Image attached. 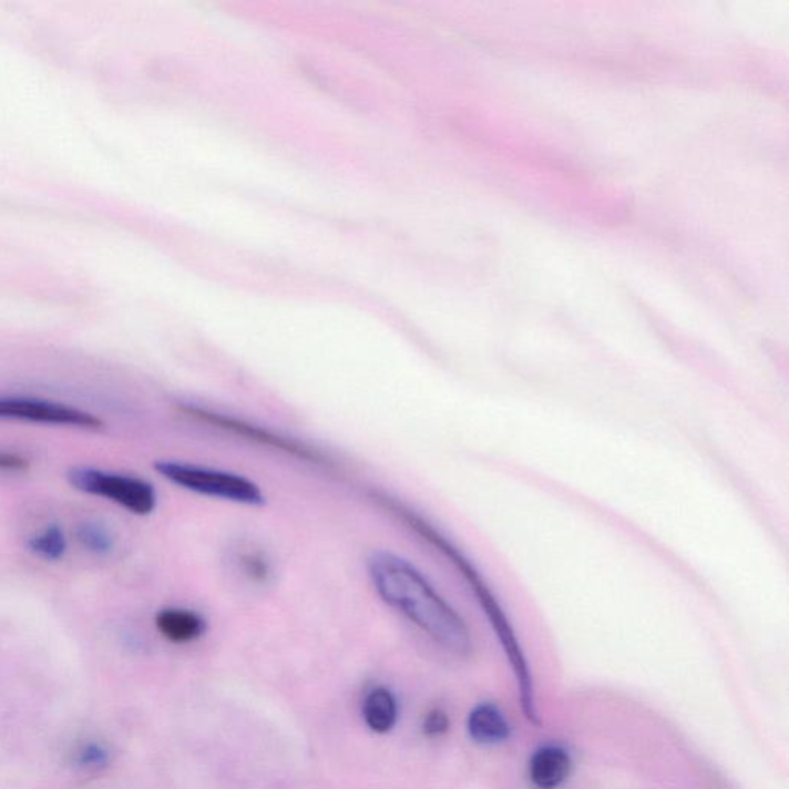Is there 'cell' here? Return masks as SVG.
Masks as SVG:
<instances>
[{"mask_svg": "<svg viewBox=\"0 0 789 789\" xmlns=\"http://www.w3.org/2000/svg\"><path fill=\"white\" fill-rule=\"evenodd\" d=\"M30 465V460L21 453L0 451V472H27Z\"/></svg>", "mask_w": 789, "mask_h": 789, "instance_id": "cell-14", "label": "cell"}, {"mask_svg": "<svg viewBox=\"0 0 789 789\" xmlns=\"http://www.w3.org/2000/svg\"><path fill=\"white\" fill-rule=\"evenodd\" d=\"M451 728V720H449L448 714L441 711V709H432L424 717L423 721V732L428 737H441Z\"/></svg>", "mask_w": 789, "mask_h": 789, "instance_id": "cell-13", "label": "cell"}, {"mask_svg": "<svg viewBox=\"0 0 789 789\" xmlns=\"http://www.w3.org/2000/svg\"><path fill=\"white\" fill-rule=\"evenodd\" d=\"M0 420L85 430H99L104 426L101 418L86 410L31 397H0Z\"/></svg>", "mask_w": 789, "mask_h": 789, "instance_id": "cell-4", "label": "cell"}, {"mask_svg": "<svg viewBox=\"0 0 789 789\" xmlns=\"http://www.w3.org/2000/svg\"><path fill=\"white\" fill-rule=\"evenodd\" d=\"M66 480L76 491L112 501L133 515H152L157 508L155 486L140 477L78 465L66 472Z\"/></svg>", "mask_w": 789, "mask_h": 789, "instance_id": "cell-3", "label": "cell"}, {"mask_svg": "<svg viewBox=\"0 0 789 789\" xmlns=\"http://www.w3.org/2000/svg\"><path fill=\"white\" fill-rule=\"evenodd\" d=\"M27 550H29L34 557L43 560V562H59V560L65 557L66 550H69V542H66L64 529L59 526V524H50L49 527L43 529L39 534L31 536L29 542H27Z\"/></svg>", "mask_w": 789, "mask_h": 789, "instance_id": "cell-11", "label": "cell"}, {"mask_svg": "<svg viewBox=\"0 0 789 789\" xmlns=\"http://www.w3.org/2000/svg\"><path fill=\"white\" fill-rule=\"evenodd\" d=\"M155 625L165 641L175 645L199 641L207 633L204 615L187 607H164L156 614Z\"/></svg>", "mask_w": 789, "mask_h": 789, "instance_id": "cell-7", "label": "cell"}, {"mask_svg": "<svg viewBox=\"0 0 789 789\" xmlns=\"http://www.w3.org/2000/svg\"><path fill=\"white\" fill-rule=\"evenodd\" d=\"M572 757L560 745H544L529 759V780L536 789H559L570 779Z\"/></svg>", "mask_w": 789, "mask_h": 789, "instance_id": "cell-6", "label": "cell"}, {"mask_svg": "<svg viewBox=\"0 0 789 789\" xmlns=\"http://www.w3.org/2000/svg\"><path fill=\"white\" fill-rule=\"evenodd\" d=\"M183 412L185 416L203 421V423L226 430V432L232 433V436L246 438V440H250L252 443L275 449L276 452L286 453V455L295 457V459L309 461V463L314 464H322V461H325V457H322L321 453L311 451L310 448L299 443V441L276 436L271 430L264 429L262 426L247 423V421L239 420V418L221 413L218 410H211L196 404H184Z\"/></svg>", "mask_w": 789, "mask_h": 789, "instance_id": "cell-5", "label": "cell"}, {"mask_svg": "<svg viewBox=\"0 0 789 789\" xmlns=\"http://www.w3.org/2000/svg\"><path fill=\"white\" fill-rule=\"evenodd\" d=\"M76 540L85 551L92 552L94 555L112 554L114 550V536L101 523L85 522L76 527Z\"/></svg>", "mask_w": 789, "mask_h": 789, "instance_id": "cell-12", "label": "cell"}, {"mask_svg": "<svg viewBox=\"0 0 789 789\" xmlns=\"http://www.w3.org/2000/svg\"><path fill=\"white\" fill-rule=\"evenodd\" d=\"M468 734L475 744L492 747L511 739L512 726L499 705L483 701L469 713Z\"/></svg>", "mask_w": 789, "mask_h": 789, "instance_id": "cell-8", "label": "cell"}, {"mask_svg": "<svg viewBox=\"0 0 789 789\" xmlns=\"http://www.w3.org/2000/svg\"><path fill=\"white\" fill-rule=\"evenodd\" d=\"M153 469L168 483L196 495L240 506L259 508L266 504L262 486L243 473L181 460H157Z\"/></svg>", "mask_w": 789, "mask_h": 789, "instance_id": "cell-2", "label": "cell"}, {"mask_svg": "<svg viewBox=\"0 0 789 789\" xmlns=\"http://www.w3.org/2000/svg\"><path fill=\"white\" fill-rule=\"evenodd\" d=\"M367 572L378 597L441 648L455 656L472 653V634L464 618L416 564L394 552L375 551L367 559Z\"/></svg>", "mask_w": 789, "mask_h": 789, "instance_id": "cell-1", "label": "cell"}, {"mask_svg": "<svg viewBox=\"0 0 789 789\" xmlns=\"http://www.w3.org/2000/svg\"><path fill=\"white\" fill-rule=\"evenodd\" d=\"M362 719L370 731L388 734L398 720V705L393 694L386 688H375L367 694L362 705Z\"/></svg>", "mask_w": 789, "mask_h": 789, "instance_id": "cell-9", "label": "cell"}, {"mask_svg": "<svg viewBox=\"0 0 789 789\" xmlns=\"http://www.w3.org/2000/svg\"><path fill=\"white\" fill-rule=\"evenodd\" d=\"M240 577L255 586L270 585L275 577V567L267 552L256 546H240L232 557Z\"/></svg>", "mask_w": 789, "mask_h": 789, "instance_id": "cell-10", "label": "cell"}]
</instances>
